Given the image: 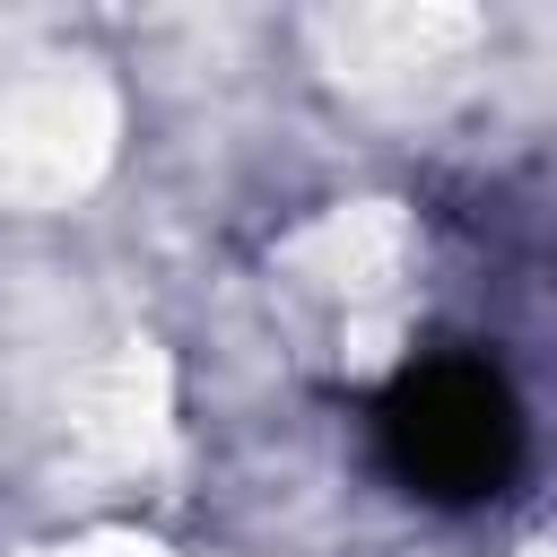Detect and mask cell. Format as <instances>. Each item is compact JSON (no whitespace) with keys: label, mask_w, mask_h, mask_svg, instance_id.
Wrapping results in <instances>:
<instances>
[{"label":"cell","mask_w":557,"mask_h":557,"mask_svg":"<svg viewBox=\"0 0 557 557\" xmlns=\"http://www.w3.org/2000/svg\"><path fill=\"white\" fill-rule=\"evenodd\" d=\"M374 453L426 505H487L513 487L531 453V418L487 348H435L400 366L392 392L374 400Z\"/></svg>","instance_id":"obj_1"}]
</instances>
